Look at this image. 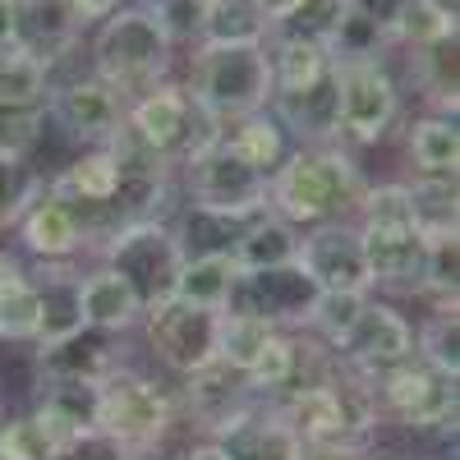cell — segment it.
<instances>
[{
    "mask_svg": "<svg viewBox=\"0 0 460 460\" xmlns=\"http://www.w3.org/2000/svg\"><path fill=\"white\" fill-rule=\"evenodd\" d=\"M364 194L368 175L355 152H345L341 143H295L267 180V212L290 221L295 230H314L332 221H355Z\"/></svg>",
    "mask_w": 460,
    "mask_h": 460,
    "instance_id": "cell-1",
    "label": "cell"
},
{
    "mask_svg": "<svg viewBox=\"0 0 460 460\" xmlns=\"http://www.w3.org/2000/svg\"><path fill=\"white\" fill-rule=\"evenodd\" d=\"M97 429L125 456L166 460V447L184 433L175 382L138 364L115 368L106 382H97Z\"/></svg>",
    "mask_w": 460,
    "mask_h": 460,
    "instance_id": "cell-2",
    "label": "cell"
},
{
    "mask_svg": "<svg viewBox=\"0 0 460 460\" xmlns=\"http://www.w3.org/2000/svg\"><path fill=\"white\" fill-rule=\"evenodd\" d=\"M355 230L364 244L368 281L373 295H419L424 286V235L410 212V189L405 180H368V194L355 212Z\"/></svg>",
    "mask_w": 460,
    "mask_h": 460,
    "instance_id": "cell-3",
    "label": "cell"
},
{
    "mask_svg": "<svg viewBox=\"0 0 460 460\" xmlns=\"http://www.w3.org/2000/svg\"><path fill=\"white\" fill-rule=\"evenodd\" d=\"M277 410L290 424V433L299 438V447H355V451H368L377 429H382L368 377L341 368V364H332L318 382H309V387H299L295 396H286Z\"/></svg>",
    "mask_w": 460,
    "mask_h": 460,
    "instance_id": "cell-4",
    "label": "cell"
},
{
    "mask_svg": "<svg viewBox=\"0 0 460 460\" xmlns=\"http://www.w3.org/2000/svg\"><path fill=\"white\" fill-rule=\"evenodd\" d=\"M184 93L208 115L217 129L244 120L253 111L272 106V65H267L262 42H203L194 47Z\"/></svg>",
    "mask_w": 460,
    "mask_h": 460,
    "instance_id": "cell-5",
    "label": "cell"
},
{
    "mask_svg": "<svg viewBox=\"0 0 460 460\" xmlns=\"http://www.w3.org/2000/svg\"><path fill=\"white\" fill-rule=\"evenodd\" d=\"M171 65L175 47L147 5H120L93 32V74L111 88H120L125 97H138L152 84H166Z\"/></svg>",
    "mask_w": 460,
    "mask_h": 460,
    "instance_id": "cell-6",
    "label": "cell"
},
{
    "mask_svg": "<svg viewBox=\"0 0 460 460\" xmlns=\"http://www.w3.org/2000/svg\"><path fill=\"white\" fill-rule=\"evenodd\" d=\"M368 387H373V405H377L382 424H396L419 438H456L460 377L410 355L405 364L377 373Z\"/></svg>",
    "mask_w": 460,
    "mask_h": 460,
    "instance_id": "cell-7",
    "label": "cell"
},
{
    "mask_svg": "<svg viewBox=\"0 0 460 460\" xmlns=\"http://www.w3.org/2000/svg\"><path fill=\"white\" fill-rule=\"evenodd\" d=\"M93 262L111 267L120 277L138 304L143 314L157 309V304L175 299V281H180V244L171 235V221H129V226H115L111 235L93 249Z\"/></svg>",
    "mask_w": 460,
    "mask_h": 460,
    "instance_id": "cell-8",
    "label": "cell"
},
{
    "mask_svg": "<svg viewBox=\"0 0 460 460\" xmlns=\"http://www.w3.org/2000/svg\"><path fill=\"white\" fill-rule=\"evenodd\" d=\"M175 184H180V203H194L208 212H226V217L267 212V175L249 166L221 134L175 166Z\"/></svg>",
    "mask_w": 460,
    "mask_h": 460,
    "instance_id": "cell-9",
    "label": "cell"
},
{
    "mask_svg": "<svg viewBox=\"0 0 460 460\" xmlns=\"http://www.w3.org/2000/svg\"><path fill=\"white\" fill-rule=\"evenodd\" d=\"M401 120V84L387 60L336 65V143L345 152L377 147Z\"/></svg>",
    "mask_w": 460,
    "mask_h": 460,
    "instance_id": "cell-10",
    "label": "cell"
},
{
    "mask_svg": "<svg viewBox=\"0 0 460 460\" xmlns=\"http://www.w3.org/2000/svg\"><path fill=\"white\" fill-rule=\"evenodd\" d=\"M125 134L134 143H143L147 152H157L162 162L180 166L189 152H199L221 129L194 106L184 84L166 79V84H152V88H143L138 97L125 102Z\"/></svg>",
    "mask_w": 460,
    "mask_h": 460,
    "instance_id": "cell-11",
    "label": "cell"
},
{
    "mask_svg": "<svg viewBox=\"0 0 460 460\" xmlns=\"http://www.w3.org/2000/svg\"><path fill=\"white\" fill-rule=\"evenodd\" d=\"M217 332H221V309H203V304H184V299L157 304L138 323L147 359L162 368V377L175 382L217 359Z\"/></svg>",
    "mask_w": 460,
    "mask_h": 460,
    "instance_id": "cell-12",
    "label": "cell"
},
{
    "mask_svg": "<svg viewBox=\"0 0 460 460\" xmlns=\"http://www.w3.org/2000/svg\"><path fill=\"white\" fill-rule=\"evenodd\" d=\"M14 235V253L28 258L32 267H56V262H93V230L88 217L74 208L69 199H60L56 189L42 180V189L28 199V208L19 212V221L10 226Z\"/></svg>",
    "mask_w": 460,
    "mask_h": 460,
    "instance_id": "cell-13",
    "label": "cell"
},
{
    "mask_svg": "<svg viewBox=\"0 0 460 460\" xmlns=\"http://www.w3.org/2000/svg\"><path fill=\"white\" fill-rule=\"evenodd\" d=\"M414 355V318L387 295H368L355 327L332 345V359L359 377H377Z\"/></svg>",
    "mask_w": 460,
    "mask_h": 460,
    "instance_id": "cell-14",
    "label": "cell"
},
{
    "mask_svg": "<svg viewBox=\"0 0 460 460\" xmlns=\"http://www.w3.org/2000/svg\"><path fill=\"white\" fill-rule=\"evenodd\" d=\"M125 93L111 88L97 74H74V79H56L47 93V125H56L69 143L79 147H102L125 129Z\"/></svg>",
    "mask_w": 460,
    "mask_h": 460,
    "instance_id": "cell-15",
    "label": "cell"
},
{
    "mask_svg": "<svg viewBox=\"0 0 460 460\" xmlns=\"http://www.w3.org/2000/svg\"><path fill=\"white\" fill-rule=\"evenodd\" d=\"M323 290L309 281L299 262L290 267H267V272H240L226 290L221 314H240V318H262L277 332H304L314 314V299Z\"/></svg>",
    "mask_w": 460,
    "mask_h": 460,
    "instance_id": "cell-16",
    "label": "cell"
},
{
    "mask_svg": "<svg viewBox=\"0 0 460 460\" xmlns=\"http://www.w3.org/2000/svg\"><path fill=\"white\" fill-rule=\"evenodd\" d=\"M175 396H180V414H184L189 438H217L240 410L253 405V392H249L244 373L226 368L221 359H212L199 373L180 377Z\"/></svg>",
    "mask_w": 460,
    "mask_h": 460,
    "instance_id": "cell-17",
    "label": "cell"
},
{
    "mask_svg": "<svg viewBox=\"0 0 460 460\" xmlns=\"http://www.w3.org/2000/svg\"><path fill=\"white\" fill-rule=\"evenodd\" d=\"M309 281L318 290H350V295H373L368 281V262H364V244L355 221H332V226H314L299 240V258H295Z\"/></svg>",
    "mask_w": 460,
    "mask_h": 460,
    "instance_id": "cell-18",
    "label": "cell"
},
{
    "mask_svg": "<svg viewBox=\"0 0 460 460\" xmlns=\"http://www.w3.org/2000/svg\"><path fill=\"white\" fill-rule=\"evenodd\" d=\"M125 341L129 336H111L97 327H79L65 341L51 345H32V373L37 377H74V382H106L115 368H125Z\"/></svg>",
    "mask_w": 460,
    "mask_h": 460,
    "instance_id": "cell-19",
    "label": "cell"
},
{
    "mask_svg": "<svg viewBox=\"0 0 460 460\" xmlns=\"http://www.w3.org/2000/svg\"><path fill=\"white\" fill-rule=\"evenodd\" d=\"M32 424L47 438V447H65L97 429V382H74V377H37L32 382Z\"/></svg>",
    "mask_w": 460,
    "mask_h": 460,
    "instance_id": "cell-20",
    "label": "cell"
},
{
    "mask_svg": "<svg viewBox=\"0 0 460 460\" xmlns=\"http://www.w3.org/2000/svg\"><path fill=\"white\" fill-rule=\"evenodd\" d=\"M217 442H221L226 460H295L299 456V438L290 433L281 410L267 401H253L249 410H240L217 433Z\"/></svg>",
    "mask_w": 460,
    "mask_h": 460,
    "instance_id": "cell-21",
    "label": "cell"
},
{
    "mask_svg": "<svg viewBox=\"0 0 460 460\" xmlns=\"http://www.w3.org/2000/svg\"><path fill=\"white\" fill-rule=\"evenodd\" d=\"M267 111L281 120L290 143H336V65L304 88L272 93Z\"/></svg>",
    "mask_w": 460,
    "mask_h": 460,
    "instance_id": "cell-22",
    "label": "cell"
},
{
    "mask_svg": "<svg viewBox=\"0 0 460 460\" xmlns=\"http://www.w3.org/2000/svg\"><path fill=\"white\" fill-rule=\"evenodd\" d=\"M79 314H84V327H97L111 336H134L143 323V304L111 267L88 262L79 267Z\"/></svg>",
    "mask_w": 460,
    "mask_h": 460,
    "instance_id": "cell-23",
    "label": "cell"
},
{
    "mask_svg": "<svg viewBox=\"0 0 460 460\" xmlns=\"http://www.w3.org/2000/svg\"><path fill=\"white\" fill-rule=\"evenodd\" d=\"M79 28L65 19V10L56 0H19V51H28L32 60H42L51 74H60L79 47Z\"/></svg>",
    "mask_w": 460,
    "mask_h": 460,
    "instance_id": "cell-24",
    "label": "cell"
},
{
    "mask_svg": "<svg viewBox=\"0 0 460 460\" xmlns=\"http://www.w3.org/2000/svg\"><path fill=\"white\" fill-rule=\"evenodd\" d=\"M32 267V262H28ZM79 267L84 262H56V267H32L37 295H42V327H37L32 345H51L65 341L84 327L79 314Z\"/></svg>",
    "mask_w": 460,
    "mask_h": 460,
    "instance_id": "cell-25",
    "label": "cell"
},
{
    "mask_svg": "<svg viewBox=\"0 0 460 460\" xmlns=\"http://www.w3.org/2000/svg\"><path fill=\"white\" fill-rule=\"evenodd\" d=\"M249 217H226V212H208L194 203H180L171 217V235L180 244V258H235V244L244 235Z\"/></svg>",
    "mask_w": 460,
    "mask_h": 460,
    "instance_id": "cell-26",
    "label": "cell"
},
{
    "mask_svg": "<svg viewBox=\"0 0 460 460\" xmlns=\"http://www.w3.org/2000/svg\"><path fill=\"white\" fill-rule=\"evenodd\" d=\"M405 157L414 175H433V180H456L460 171V129L456 115L424 111L419 120L405 129Z\"/></svg>",
    "mask_w": 460,
    "mask_h": 460,
    "instance_id": "cell-27",
    "label": "cell"
},
{
    "mask_svg": "<svg viewBox=\"0 0 460 460\" xmlns=\"http://www.w3.org/2000/svg\"><path fill=\"white\" fill-rule=\"evenodd\" d=\"M42 327V295H37L32 267L10 249V267L0 281V345H32Z\"/></svg>",
    "mask_w": 460,
    "mask_h": 460,
    "instance_id": "cell-28",
    "label": "cell"
},
{
    "mask_svg": "<svg viewBox=\"0 0 460 460\" xmlns=\"http://www.w3.org/2000/svg\"><path fill=\"white\" fill-rule=\"evenodd\" d=\"M299 240L304 230H295L290 221L258 212L244 221V235L235 244V267L240 272H267V267H290L299 258Z\"/></svg>",
    "mask_w": 460,
    "mask_h": 460,
    "instance_id": "cell-29",
    "label": "cell"
},
{
    "mask_svg": "<svg viewBox=\"0 0 460 460\" xmlns=\"http://www.w3.org/2000/svg\"><path fill=\"white\" fill-rule=\"evenodd\" d=\"M410 60V79L424 93L429 111L438 115H456L460 106V60H456V37H442V42H429L419 51H405Z\"/></svg>",
    "mask_w": 460,
    "mask_h": 460,
    "instance_id": "cell-30",
    "label": "cell"
},
{
    "mask_svg": "<svg viewBox=\"0 0 460 460\" xmlns=\"http://www.w3.org/2000/svg\"><path fill=\"white\" fill-rule=\"evenodd\" d=\"M221 138H226L230 147H235L249 166H258L267 180H272V171L286 162V152L295 147V143H290V134L281 129V120H277L272 111H253V115H244V120L226 125V129H221Z\"/></svg>",
    "mask_w": 460,
    "mask_h": 460,
    "instance_id": "cell-31",
    "label": "cell"
},
{
    "mask_svg": "<svg viewBox=\"0 0 460 460\" xmlns=\"http://www.w3.org/2000/svg\"><path fill=\"white\" fill-rule=\"evenodd\" d=\"M405 189H410V212H414V226H419V235H424V244L442 240V235H460V189H456V180L410 175Z\"/></svg>",
    "mask_w": 460,
    "mask_h": 460,
    "instance_id": "cell-32",
    "label": "cell"
},
{
    "mask_svg": "<svg viewBox=\"0 0 460 460\" xmlns=\"http://www.w3.org/2000/svg\"><path fill=\"white\" fill-rule=\"evenodd\" d=\"M267 65H272V93H290L314 84L318 74L332 69L327 47L318 42H304V37H286V32H267Z\"/></svg>",
    "mask_w": 460,
    "mask_h": 460,
    "instance_id": "cell-33",
    "label": "cell"
},
{
    "mask_svg": "<svg viewBox=\"0 0 460 460\" xmlns=\"http://www.w3.org/2000/svg\"><path fill=\"white\" fill-rule=\"evenodd\" d=\"M414 355L460 377V304H424V318L414 323Z\"/></svg>",
    "mask_w": 460,
    "mask_h": 460,
    "instance_id": "cell-34",
    "label": "cell"
},
{
    "mask_svg": "<svg viewBox=\"0 0 460 460\" xmlns=\"http://www.w3.org/2000/svg\"><path fill=\"white\" fill-rule=\"evenodd\" d=\"M47 93L51 69L42 60H32L19 47L0 51V106H47Z\"/></svg>",
    "mask_w": 460,
    "mask_h": 460,
    "instance_id": "cell-35",
    "label": "cell"
},
{
    "mask_svg": "<svg viewBox=\"0 0 460 460\" xmlns=\"http://www.w3.org/2000/svg\"><path fill=\"white\" fill-rule=\"evenodd\" d=\"M240 277L235 258H189L180 267V281H175V299L184 304H203V309H221L230 281Z\"/></svg>",
    "mask_w": 460,
    "mask_h": 460,
    "instance_id": "cell-36",
    "label": "cell"
},
{
    "mask_svg": "<svg viewBox=\"0 0 460 460\" xmlns=\"http://www.w3.org/2000/svg\"><path fill=\"white\" fill-rule=\"evenodd\" d=\"M277 336L272 323L262 318H240V314H221V332H217V359L235 373H249L258 364V355L267 350V341Z\"/></svg>",
    "mask_w": 460,
    "mask_h": 460,
    "instance_id": "cell-37",
    "label": "cell"
},
{
    "mask_svg": "<svg viewBox=\"0 0 460 460\" xmlns=\"http://www.w3.org/2000/svg\"><path fill=\"white\" fill-rule=\"evenodd\" d=\"M442 37H456V5H442V0H414L405 10V19L392 32V47L419 51L429 42H442Z\"/></svg>",
    "mask_w": 460,
    "mask_h": 460,
    "instance_id": "cell-38",
    "label": "cell"
},
{
    "mask_svg": "<svg viewBox=\"0 0 460 460\" xmlns=\"http://www.w3.org/2000/svg\"><path fill=\"white\" fill-rule=\"evenodd\" d=\"M460 290V235L429 240L424 253V286H419V304H456Z\"/></svg>",
    "mask_w": 460,
    "mask_h": 460,
    "instance_id": "cell-39",
    "label": "cell"
},
{
    "mask_svg": "<svg viewBox=\"0 0 460 460\" xmlns=\"http://www.w3.org/2000/svg\"><path fill=\"white\" fill-rule=\"evenodd\" d=\"M203 42H267V19L258 14L253 0H212V19Z\"/></svg>",
    "mask_w": 460,
    "mask_h": 460,
    "instance_id": "cell-40",
    "label": "cell"
},
{
    "mask_svg": "<svg viewBox=\"0 0 460 460\" xmlns=\"http://www.w3.org/2000/svg\"><path fill=\"white\" fill-rule=\"evenodd\" d=\"M387 32L373 28L368 19H359L355 10H345L336 32L327 37V56L332 65H350V60H382V51H387Z\"/></svg>",
    "mask_w": 460,
    "mask_h": 460,
    "instance_id": "cell-41",
    "label": "cell"
},
{
    "mask_svg": "<svg viewBox=\"0 0 460 460\" xmlns=\"http://www.w3.org/2000/svg\"><path fill=\"white\" fill-rule=\"evenodd\" d=\"M147 10L162 23V32L171 37V47H203L212 0H152Z\"/></svg>",
    "mask_w": 460,
    "mask_h": 460,
    "instance_id": "cell-42",
    "label": "cell"
},
{
    "mask_svg": "<svg viewBox=\"0 0 460 460\" xmlns=\"http://www.w3.org/2000/svg\"><path fill=\"white\" fill-rule=\"evenodd\" d=\"M364 299L368 295H350V290H323L318 299H314V314H309V336H318L327 350L355 327V318L364 314Z\"/></svg>",
    "mask_w": 460,
    "mask_h": 460,
    "instance_id": "cell-43",
    "label": "cell"
},
{
    "mask_svg": "<svg viewBox=\"0 0 460 460\" xmlns=\"http://www.w3.org/2000/svg\"><path fill=\"white\" fill-rule=\"evenodd\" d=\"M42 171H37L28 157H5L0 152V230L10 235V226L19 221V212L28 208V199L42 189Z\"/></svg>",
    "mask_w": 460,
    "mask_h": 460,
    "instance_id": "cell-44",
    "label": "cell"
},
{
    "mask_svg": "<svg viewBox=\"0 0 460 460\" xmlns=\"http://www.w3.org/2000/svg\"><path fill=\"white\" fill-rule=\"evenodd\" d=\"M47 134V106H0V152L28 157Z\"/></svg>",
    "mask_w": 460,
    "mask_h": 460,
    "instance_id": "cell-45",
    "label": "cell"
},
{
    "mask_svg": "<svg viewBox=\"0 0 460 460\" xmlns=\"http://www.w3.org/2000/svg\"><path fill=\"white\" fill-rule=\"evenodd\" d=\"M341 14H345V0H304V5H299L295 14H286L272 32L304 37V42H318V47H327V37L336 32Z\"/></svg>",
    "mask_w": 460,
    "mask_h": 460,
    "instance_id": "cell-46",
    "label": "cell"
},
{
    "mask_svg": "<svg viewBox=\"0 0 460 460\" xmlns=\"http://www.w3.org/2000/svg\"><path fill=\"white\" fill-rule=\"evenodd\" d=\"M47 456H51V447H47L42 433H37L28 410L0 414V460H47Z\"/></svg>",
    "mask_w": 460,
    "mask_h": 460,
    "instance_id": "cell-47",
    "label": "cell"
},
{
    "mask_svg": "<svg viewBox=\"0 0 460 460\" xmlns=\"http://www.w3.org/2000/svg\"><path fill=\"white\" fill-rule=\"evenodd\" d=\"M47 460H125V451L115 447L102 429H93V433H84V438H74V442L56 447Z\"/></svg>",
    "mask_w": 460,
    "mask_h": 460,
    "instance_id": "cell-48",
    "label": "cell"
},
{
    "mask_svg": "<svg viewBox=\"0 0 460 460\" xmlns=\"http://www.w3.org/2000/svg\"><path fill=\"white\" fill-rule=\"evenodd\" d=\"M410 5H414V0H345V10H355L359 19L382 28V32H387V42H392V32H396V23L405 19Z\"/></svg>",
    "mask_w": 460,
    "mask_h": 460,
    "instance_id": "cell-49",
    "label": "cell"
},
{
    "mask_svg": "<svg viewBox=\"0 0 460 460\" xmlns=\"http://www.w3.org/2000/svg\"><path fill=\"white\" fill-rule=\"evenodd\" d=\"M56 5L65 10V19L79 28V32H88V28H97L102 19H111L115 10H120V0H56Z\"/></svg>",
    "mask_w": 460,
    "mask_h": 460,
    "instance_id": "cell-50",
    "label": "cell"
},
{
    "mask_svg": "<svg viewBox=\"0 0 460 460\" xmlns=\"http://www.w3.org/2000/svg\"><path fill=\"white\" fill-rule=\"evenodd\" d=\"M175 460H226V451H221L217 438H189Z\"/></svg>",
    "mask_w": 460,
    "mask_h": 460,
    "instance_id": "cell-51",
    "label": "cell"
},
{
    "mask_svg": "<svg viewBox=\"0 0 460 460\" xmlns=\"http://www.w3.org/2000/svg\"><path fill=\"white\" fill-rule=\"evenodd\" d=\"M19 42V0H0V51Z\"/></svg>",
    "mask_w": 460,
    "mask_h": 460,
    "instance_id": "cell-52",
    "label": "cell"
},
{
    "mask_svg": "<svg viewBox=\"0 0 460 460\" xmlns=\"http://www.w3.org/2000/svg\"><path fill=\"white\" fill-rule=\"evenodd\" d=\"M295 460H368V451H355V447H299Z\"/></svg>",
    "mask_w": 460,
    "mask_h": 460,
    "instance_id": "cell-53",
    "label": "cell"
},
{
    "mask_svg": "<svg viewBox=\"0 0 460 460\" xmlns=\"http://www.w3.org/2000/svg\"><path fill=\"white\" fill-rule=\"evenodd\" d=\"M253 5H258V14L267 19V32H272L286 14H295V10L304 5V0H253Z\"/></svg>",
    "mask_w": 460,
    "mask_h": 460,
    "instance_id": "cell-54",
    "label": "cell"
},
{
    "mask_svg": "<svg viewBox=\"0 0 460 460\" xmlns=\"http://www.w3.org/2000/svg\"><path fill=\"white\" fill-rule=\"evenodd\" d=\"M5 267H10V249H0V281H5Z\"/></svg>",
    "mask_w": 460,
    "mask_h": 460,
    "instance_id": "cell-55",
    "label": "cell"
},
{
    "mask_svg": "<svg viewBox=\"0 0 460 460\" xmlns=\"http://www.w3.org/2000/svg\"><path fill=\"white\" fill-rule=\"evenodd\" d=\"M368 460H410V456H368Z\"/></svg>",
    "mask_w": 460,
    "mask_h": 460,
    "instance_id": "cell-56",
    "label": "cell"
},
{
    "mask_svg": "<svg viewBox=\"0 0 460 460\" xmlns=\"http://www.w3.org/2000/svg\"><path fill=\"white\" fill-rule=\"evenodd\" d=\"M125 460H162V456H125Z\"/></svg>",
    "mask_w": 460,
    "mask_h": 460,
    "instance_id": "cell-57",
    "label": "cell"
},
{
    "mask_svg": "<svg viewBox=\"0 0 460 460\" xmlns=\"http://www.w3.org/2000/svg\"><path fill=\"white\" fill-rule=\"evenodd\" d=\"M442 5H456V0H442Z\"/></svg>",
    "mask_w": 460,
    "mask_h": 460,
    "instance_id": "cell-58",
    "label": "cell"
},
{
    "mask_svg": "<svg viewBox=\"0 0 460 460\" xmlns=\"http://www.w3.org/2000/svg\"><path fill=\"white\" fill-rule=\"evenodd\" d=\"M0 414H5V401H0Z\"/></svg>",
    "mask_w": 460,
    "mask_h": 460,
    "instance_id": "cell-59",
    "label": "cell"
}]
</instances>
